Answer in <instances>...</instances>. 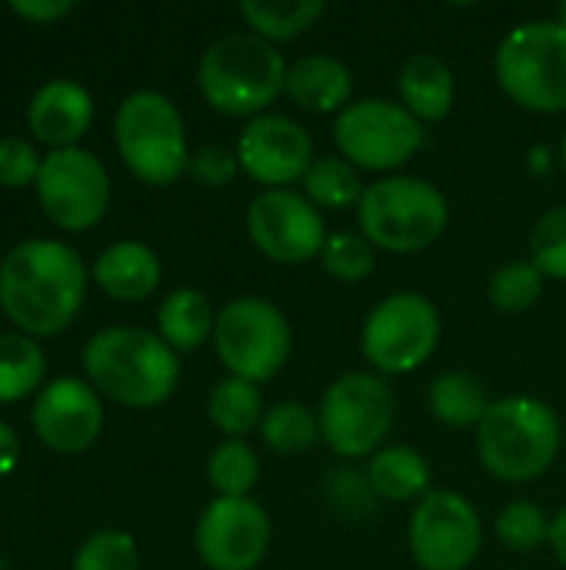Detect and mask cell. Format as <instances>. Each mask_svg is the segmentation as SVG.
Here are the masks:
<instances>
[{"mask_svg":"<svg viewBox=\"0 0 566 570\" xmlns=\"http://www.w3.org/2000/svg\"><path fill=\"white\" fill-rule=\"evenodd\" d=\"M320 264H324V271L330 277H337L344 284H357V281H364V277L374 274V267H377V247L364 234L334 230L324 240Z\"/></svg>","mask_w":566,"mask_h":570,"instance_id":"32","label":"cell"},{"mask_svg":"<svg viewBox=\"0 0 566 570\" xmlns=\"http://www.w3.org/2000/svg\"><path fill=\"white\" fill-rule=\"evenodd\" d=\"M30 424H33V434L50 451L80 454L103 431V404L93 384L80 377H57L37 394Z\"/></svg>","mask_w":566,"mask_h":570,"instance_id":"17","label":"cell"},{"mask_svg":"<svg viewBox=\"0 0 566 570\" xmlns=\"http://www.w3.org/2000/svg\"><path fill=\"white\" fill-rule=\"evenodd\" d=\"M370 488L377 498L404 504V501H424L434 488H430V464L424 461V454L417 448L407 444H394V448H380L370 458L367 468Z\"/></svg>","mask_w":566,"mask_h":570,"instance_id":"22","label":"cell"},{"mask_svg":"<svg viewBox=\"0 0 566 570\" xmlns=\"http://www.w3.org/2000/svg\"><path fill=\"white\" fill-rule=\"evenodd\" d=\"M560 414L530 394L494 401L477 428V458L484 471L507 484H527L547 474L560 454Z\"/></svg>","mask_w":566,"mask_h":570,"instance_id":"4","label":"cell"},{"mask_svg":"<svg viewBox=\"0 0 566 570\" xmlns=\"http://www.w3.org/2000/svg\"><path fill=\"white\" fill-rule=\"evenodd\" d=\"M207 478L217 498H250L260 481V458L247 441H224L207 458Z\"/></svg>","mask_w":566,"mask_h":570,"instance_id":"30","label":"cell"},{"mask_svg":"<svg viewBox=\"0 0 566 570\" xmlns=\"http://www.w3.org/2000/svg\"><path fill=\"white\" fill-rule=\"evenodd\" d=\"M360 234L387 254H420L434 247L447 224V197L424 177L390 174L374 180L357 204Z\"/></svg>","mask_w":566,"mask_h":570,"instance_id":"5","label":"cell"},{"mask_svg":"<svg viewBox=\"0 0 566 570\" xmlns=\"http://www.w3.org/2000/svg\"><path fill=\"white\" fill-rule=\"evenodd\" d=\"M83 371L97 394L123 407H160L180 381L177 351L143 327H107L83 347Z\"/></svg>","mask_w":566,"mask_h":570,"instance_id":"2","label":"cell"},{"mask_svg":"<svg viewBox=\"0 0 566 570\" xmlns=\"http://www.w3.org/2000/svg\"><path fill=\"white\" fill-rule=\"evenodd\" d=\"M207 417L230 441H244L250 431H260V424L267 417L260 387L250 381H237V377L214 384L207 394Z\"/></svg>","mask_w":566,"mask_h":570,"instance_id":"26","label":"cell"},{"mask_svg":"<svg viewBox=\"0 0 566 570\" xmlns=\"http://www.w3.org/2000/svg\"><path fill=\"white\" fill-rule=\"evenodd\" d=\"M327 13L324 0H244L240 17L247 20L250 33L264 37L267 43H287L307 33Z\"/></svg>","mask_w":566,"mask_h":570,"instance_id":"24","label":"cell"},{"mask_svg":"<svg viewBox=\"0 0 566 570\" xmlns=\"http://www.w3.org/2000/svg\"><path fill=\"white\" fill-rule=\"evenodd\" d=\"M17 458H20V441L17 434L0 421V478L10 474L17 468Z\"/></svg>","mask_w":566,"mask_h":570,"instance_id":"40","label":"cell"},{"mask_svg":"<svg viewBox=\"0 0 566 570\" xmlns=\"http://www.w3.org/2000/svg\"><path fill=\"white\" fill-rule=\"evenodd\" d=\"M287 67L290 63L274 43L250 30H234L203 50L197 63V87L217 114L254 120L284 94Z\"/></svg>","mask_w":566,"mask_h":570,"instance_id":"3","label":"cell"},{"mask_svg":"<svg viewBox=\"0 0 566 570\" xmlns=\"http://www.w3.org/2000/svg\"><path fill=\"white\" fill-rule=\"evenodd\" d=\"M430 414L447 428H480L490 411L487 387L467 371H447L430 384Z\"/></svg>","mask_w":566,"mask_h":570,"instance_id":"25","label":"cell"},{"mask_svg":"<svg viewBox=\"0 0 566 570\" xmlns=\"http://www.w3.org/2000/svg\"><path fill=\"white\" fill-rule=\"evenodd\" d=\"M560 160H564V174H566V134H564V147H560Z\"/></svg>","mask_w":566,"mask_h":570,"instance_id":"43","label":"cell"},{"mask_svg":"<svg viewBox=\"0 0 566 570\" xmlns=\"http://www.w3.org/2000/svg\"><path fill=\"white\" fill-rule=\"evenodd\" d=\"M530 261L544 277L566 281V204L537 220L530 234Z\"/></svg>","mask_w":566,"mask_h":570,"instance_id":"35","label":"cell"},{"mask_svg":"<svg viewBox=\"0 0 566 570\" xmlns=\"http://www.w3.org/2000/svg\"><path fill=\"white\" fill-rule=\"evenodd\" d=\"M0 570H7V558H0Z\"/></svg>","mask_w":566,"mask_h":570,"instance_id":"44","label":"cell"},{"mask_svg":"<svg viewBox=\"0 0 566 570\" xmlns=\"http://www.w3.org/2000/svg\"><path fill=\"white\" fill-rule=\"evenodd\" d=\"M397 417L394 387L380 374L350 371L330 381L320 397V438L340 458H374Z\"/></svg>","mask_w":566,"mask_h":570,"instance_id":"9","label":"cell"},{"mask_svg":"<svg viewBox=\"0 0 566 570\" xmlns=\"http://www.w3.org/2000/svg\"><path fill=\"white\" fill-rule=\"evenodd\" d=\"M73 10V0H10V13L33 20V23H53Z\"/></svg>","mask_w":566,"mask_h":570,"instance_id":"39","label":"cell"},{"mask_svg":"<svg viewBox=\"0 0 566 570\" xmlns=\"http://www.w3.org/2000/svg\"><path fill=\"white\" fill-rule=\"evenodd\" d=\"M40 154L30 140L23 137H0V187L20 190L37 184L40 177Z\"/></svg>","mask_w":566,"mask_h":570,"instance_id":"36","label":"cell"},{"mask_svg":"<svg viewBox=\"0 0 566 570\" xmlns=\"http://www.w3.org/2000/svg\"><path fill=\"white\" fill-rule=\"evenodd\" d=\"M270 538V518L254 498H214L197 521L193 544L210 570H257Z\"/></svg>","mask_w":566,"mask_h":570,"instance_id":"15","label":"cell"},{"mask_svg":"<svg viewBox=\"0 0 566 570\" xmlns=\"http://www.w3.org/2000/svg\"><path fill=\"white\" fill-rule=\"evenodd\" d=\"M237 160L250 180L264 184L267 190H287L297 180L304 184L317 154L304 124L284 114H264L247 120L237 140Z\"/></svg>","mask_w":566,"mask_h":570,"instance_id":"16","label":"cell"},{"mask_svg":"<svg viewBox=\"0 0 566 570\" xmlns=\"http://www.w3.org/2000/svg\"><path fill=\"white\" fill-rule=\"evenodd\" d=\"M87 297V267L60 240H23L0 261V311L27 337H53L73 324Z\"/></svg>","mask_w":566,"mask_h":570,"instance_id":"1","label":"cell"},{"mask_svg":"<svg viewBox=\"0 0 566 570\" xmlns=\"http://www.w3.org/2000/svg\"><path fill=\"white\" fill-rule=\"evenodd\" d=\"M187 174H190L197 184H203V187H227V184H234V177L240 174L237 150H227V147H217V144L197 147V150L190 154Z\"/></svg>","mask_w":566,"mask_h":570,"instance_id":"37","label":"cell"},{"mask_svg":"<svg viewBox=\"0 0 566 570\" xmlns=\"http://www.w3.org/2000/svg\"><path fill=\"white\" fill-rule=\"evenodd\" d=\"M160 277L163 267L157 250L140 240H117L93 264V281L100 284V291L123 304L147 301L160 287Z\"/></svg>","mask_w":566,"mask_h":570,"instance_id":"20","label":"cell"},{"mask_svg":"<svg viewBox=\"0 0 566 570\" xmlns=\"http://www.w3.org/2000/svg\"><path fill=\"white\" fill-rule=\"evenodd\" d=\"M370 498H374V488H370L367 474H357V471H334L330 474V501H334V508H347L350 514H354V508L367 511Z\"/></svg>","mask_w":566,"mask_h":570,"instance_id":"38","label":"cell"},{"mask_svg":"<svg viewBox=\"0 0 566 570\" xmlns=\"http://www.w3.org/2000/svg\"><path fill=\"white\" fill-rule=\"evenodd\" d=\"M397 90H400V104L424 127L447 120L454 110V97H457L454 70L447 67V60H440L434 53H414L410 60H404Z\"/></svg>","mask_w":566,"mask_h":570,"instance_id":"21","label":"cell"},{"mask_svg":"<svg viewBox=\"0 0 566 570\" xmlns=\"http://www.w3.org/2000/svg\"><path fill=\"white\" fill-rule=\"evenodd\" d=\"M47 374L43 347L27 334H0V404L30 397Z\"/></svg>","mask_w":566,"mask_h":570,"instance_id":"27","label":"cell"},{"mask_svg":"<svg viewBox=\"0 0 566 570\" xmlns=\"http://www.w3.org/2000/svg\"><path fill=\"white\" fill-rule=\"evenodd\" d=\"M73 570H140V551L130 534L107 528L80 544Z\"/></svg>","mask_w":566,"mask_h":570,"instance_id":"34","label":"cell"},{"mask_svg":"<svg viewBox=\"0 0 566 570\" xmlns=\"http://www.w3.org/2000/svg\"><path fill=\"white\" fill-rule=\"evenodd\" d=\"M550 548H554L557 561L566 568V508L550 521Z\"/></svg>","mask_w":566,"mask_h":570,"instance_id":"41","label":"cell"},{"mask_svg":"<svg viewBox=\"0 0 566 570\" xmlns=\"http://www.w3.org/2000/svg\"><path fill=\"white\" fill-rule=\"evenodd\" d=\"M407 544L420 570H467L480 554L484 524L464 494L430 491L410 514Z\"/></svg>","mask_w":566,"mask_h":570,"instance_id":"12","label":"cell"},{"mask_svg":"<svg viewBox=\"0 0 566 570\" xmlns=\"http://www.w3.org/2000/svg\"><path fill=\"white\" fill-rule=\"evenodd\" d=\"M247 234L254 247L274 264L314 261L327 240L320 210L294 187L260 190L247 207Z\"/></svg>","mask_w":566,"mask_h":570,"instance_id":"14","label":"cell"},{"mask_svg":"<svg viewBox=\"0 0 566 570\" xmlns=\"http://www.w3.org/2000/svg\"><path fill=\"white\" fill-rule=\"evenodd\" d=\"M557 23H560V27L566 30V0L560 3V7H557Z\"/></svg>","mask_w":566,"mask_h":570,"instance_id":"42","label":"cell"},{"mask_svg":"<svg viewBox=\"0 0 566 570\" xmlns=\"http://www.w3.org/2000/svg\"><path fill=\"white\" fill-rule=\"evenodd\" d=\"M157 327L160 337L180 354V351H197L214 337L217 327V314L210 307V301L193 291V287H177L173 294L163 297L160 311H157Z\"/></svg>","mask_w":566,"mask_h":570,"instance_id":"23","label":"cell"},{"mask_svg":"<svg viewBox=\"0 0 566 570\" xmlns=\"http://www.w3.org/2000/svg\"><path fill=\"white\" fill-rule=\"evenodd\" d=\"M494 77L500 90L530 114L566 110V30L557 20H527L514 27L497 53Z\"/></svg>","mask_w":566,"mask_h":570,"instance_id":"6","label":"cell"},{"mask_svg":"<svg viewBox=\"0 0 566 570\" xmlns=\"http://www.w3.org/2000/svg\"><path fill=\"white\" fill-rule=\"evenodd\" d=\"M367 184L360 180V170L344 160L340 154L317 157L314 167L304 177V197L317 210H344L350 204H360Z\"/></svg>","mask_w":566,"mask_h":570,"instance_id":"28","label":"cell"},{"mask_svg":"<svg viewBox=\"0 0 566 570\" xmlns=\"http://www.w3.org/2000/svg\"><path fill=\"white\" fill-rule=\"evenodd\" d=\"M544 294V274L534 261H510L494 271L487 297L500 314H524Z\"/></svg>","mask_w":566,"mask_h":570,"instance_id":"31","label":"cell"},{"mask_svg":"<svg viewBox=\"0 0 566 570\" xmlns=\"http://www.w3.org/2000/svg\"><path fill=\"white\" fill-rule=\"evenodd\" d=\"M93 120V97L77 80H50L43 83L27 107L30 134L50 150L77 147Z\"/></svg>","mask_w":566,"mask_h":570,"instance_id":"18","label":"cell"},{"mask_svg":"<svg viewBox=\"0 0 566 570\" xmlns=\"http://www.w3.org/2000/svg\"><path fill=\"white\" fill-rule=\"evenodd\" d=\"M494 534L510 551H537L540 544H550V518L534 501H514L497 514Z\"/></svg>","mask_w":566,"mask_h":570,"instance_id":"33","label":"cell"},{"mask_svg":"<svg viewBox=\"0 0 566 570\" xmlns=\"http://www.w3.org/2000/svg\"><path fill=\"white\" fill-rule=\"evenodd\" d=\"M113 137L127 170L137 180L150 187H170L187 174V127L173 100H167L163 94H130L113 117Z\"/></svg>","mask_w":566,"mask_h":570,"instance_id":"7","label":"cell"},{"mask_svg":"<svg viewBox=\"0 0 566 570\" xmlns=\"http://www.w3.org/2000/svg\"><path fill=\"white\" fill-rule=\"evenodd\" d=\"M284 94L310 114H340L350 107L354 73L340 57L307 53L287 67Z\"/></svg>","mask_w":566,"mask_h":570,"instance_id":"19","label":"cell"},{"mask_svg":"<svg viewBox=\"0 0 566 570\" xmlns=\"http://www.w3.org/2000/svg\"><path fill=\"white\" fill-rule=\"evenodd\" d=\"M214 351L230 377L264 384L290 361L294 331L277 304L264 297H237L217 314Z\"/></svg>","mask_w":566,"mask_h":570,"instance_id":"8","label":"cell"},{"mask_svg":"<svg viewBox=\"0 0 566 570\" xmlns=\"http://www.w3.org/2000/svg\"><path fill=\"white\" fill-rule=\"evenodd\" d=\"M334 140L344 160L357 170L394 174L407 160H414L427 140V127L394 100L367 97L354 100L334 120Z\"/></svg>","mask_w":566,"mask_h":570,"instance_id":"10","label":"cell"},{"mask_svg":"<svg viewBox=\"0 0 566 570\" xmlns=\"http://www.w3.org/2000/svg\"><path fill=\"white\" fill-rule=\"evenodd\" d=\"M37 197L60 230H90L110 207V174L83 147L50 150L37 177Z\"/></svg>","mask_w":566,"mask_h":570,"instance_id":"13","label":"cell"},{"mask_svg":"<svg viewBox=\"0 0 566 570\" xmlns=\"http://www.w3.org/2000/svg\"><path fill=\"white\" fill-rule=\"evenodd\" d=\"M440 344V311L414 291L384 297L364 321L360 351L377 374H410Z\"/></svg>","mask_w":566,"mask_h":570,"instance_id":"11","label":"cell"},{"mask_svg":"<svg viewBox=\"0 0 566 570\" xmlns=\"http://www.w3.org/2000/svg\"><path fill=\"white\" fill-rule=\"evenodd\" d=\"M260 434L274 454L294 458V454L310 451L320 441V421H317V414H310V407H304L297 401H280L267 411Z\"/></svg>","mask_w":566,"mask_h":570,"instance_id":"29","label":"cell"}]
</instances>
